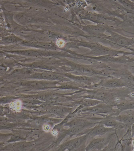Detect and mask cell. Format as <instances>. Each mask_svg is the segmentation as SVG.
Wrapping results in <instances>:
<instances>
[{"label": "cell", "instance_id": "obj_1", "mask_svg": "<svg viewBox=\"0 0 134 151\" xmlns=\"http://www.w3.org/2000/svg\"><path fill=\"white\" fill-rule=\"evenodd\" d=\"M112 40L114 43L120 47H127L134 44V39L126 37L117 33H113Z\"/></svg>", "mask_w": 134, "mask_h": 151}, {"label": "cell", "instance_id": "obj_2", "mask_svg": "<svg viewBox=\"0 0 134 151\" xmlns=\"http://www.w3.org/2000/svg\"><path fill=\"white\" fill-rule=\"evenodd\" d=\"M125 85L124 82L120 79L111 80L105 84L106 86L110 87L123 86Z\"/></svg>", "mask_w": 134, "mask_h": 151}, {"label": "cell", "instance_id": "obj_3", "mask_svg": "<svg viewBox=\"0 0 134 151\" xmlns=\"http://www.w3.org/2000/svg\"><path fill=\"white\" fill-rule=\"evenodd\" d=\"M86 123V121L83 120L76 119L70 121L68 124L69 126L72 127L79 126H83Z\"/></svg>", "mask_w": 134, "mask_h": 151}, {"label": "cell", "instance_id": "obj_4", "mask_svg": "<svg viewBox=\"0 0 134 151\" xmlns=\"http://www.w3.org/2000/svg\"><path fill=\"white\" fill-rule=\"evenodd\" d=\"M99 102L98 101L87 99L83 100L82 102V104L86 106H91L97 104Z\"/></svg>", "mask_w": 134, "mask_h": 151}, {"label": "cell", "instance_id": "obj_5", "mask_svg": "<svg viewBox=\"0 0 134 151\" xmlns=\"http://www.w3.org/2000/svg\"><path fill=\"white\" fill-rule=\"evenodd\" d=\"M118 1L127 8L134 10V5L132 2L126 0H119Z\"/></svg>", "mask_w": 134, "mask_h": 151}, {"label": "cell", "instance_id": "obj_6", "mask_svg": "<svg viewBox=\"0 0 134 151\" xmlns=\"http://www.w3.org/2000/svg\"><path fill=\"white\" fill-rule=\"evenodd\" d=\"M104 131V128L100 126L96 128L92 132L93 135H99L102 134Z\"/></svg>", "mask_w": 134, "mask_h": 151}, {"label": "cell", "instance_id": "obj_7", "mask_svg": "<svg viewBox=\"0 0 134 151\" xmlns=\"http://www.w3.org/2000/svg\"><path fill=\"white\" fill-rule=\"evenodd\" d=\"M102 141L100 139H97L93 141L90 144V147L92 148L97 147L102 143Z\"/></svg>", "mask_w": 134, "mask_h": 151}, {"label": "cell", "instance_id": "obj_8", "mask_svg": "<svg viewBox=\"0 0 134 151\" xmlns=\"http://www.w3.org/2000/svg\"><path fill=\"white\" fill-rule=\"evenodd\" d=\"M42 76L44 79H49L52 78L54 77V75L49 72H45L42 74Z\"/></svg>", "mask_w": 134, "mask_h": 151}, {"label": "cell", "instance_id": "obj_9", "mask_svg": "<svg viewBox=\"0 0 134 151\" xmlns=\"http://www.w3.org/2000/svg\"><path fill=\"white\" fill-rule=\"evenodd\" d=\"M81 143V139L78 138L75 140L69 147V149H72L77 147Z\"/></svg>", "mask_w": 134, "mask_h": 151}, {"label": "cell", "instance_id": "obj_10", "mask_svg": "<svg viewBox=\"0 0 134 151\" xmlns=\"http://www.w3.org/2000/svg\"><path fill=\"white\" fill-rule=\"evenodd\" d=\"M43 85L38 82H34L31 83L30 85V87L35 89H38L42 88L43 87Z\"/></svg>", "mask_w": 134, "mask_h": 151}, {"label": "cell", "instance_id": "obj_11", "mask_svg": "<svg viewBox=\"0 0 134 151\" xmlns=\"http://www.w3.org/2000/svg\"><path fill=\"white\" fill-rule=\"evenodd\" d=\"M89 109L90 111L95 113H100L103 111L102 109L99 107H95Z\"/></svg>", "mask_w": 134, "mask_h": 151}, {"label": "cell", "instance_id": "obj_12", "mask_svg": "<svg viewBox=\"0 0 134 151\" xmlns=\"http://www.w3.org/2000/svg\"><path fill=\"white\" fill-rule=\"evenodd\" d=\"M38 54L37 52L32 51H27L24 53L25 55L29 56H35L38 55Z\"/></svg>", "mask_w": 134, "mask_h": 151}, {"label": "cell", "instance_id": "obj_13", "mask_svg": "<svg viewBox=\"0 0 134 151\" xmlns=\"http://www.w3.org/2000/svg\"><path fill=\"white\" fill-rule=\"evenodd\" d=\"M104 93L102 92H98L97 93L95 96V98L99 99H102L104 96Z\"/></svg>", "mask_w": 134, "mask_h": 151}, {"label": "cell", "instance_id": "obj_14", "mask_svg": "<svg viewBox=\"0 0 134 151\" xmlns=\"http://www.w3.org/2000/svg\"><path fill=\"white\" fill-rule=\"evenodd\" d=\"M32 67L35 68L45 69L46 68V67L45 66L39 64H33L32 65Z\"/></svg>", "mask_w": 134, "mask_h": 151}, {"label": "cell", "instance_id": "obj_15", "mask_svg": "<svg viewBox=\"0 0 134 151\" xmlns=\"http://www.w3.org/2000/svg\"><path fill=\"white\" fill-rule=\"evenodd\" d=\"M83 72H91V70L87 68L83 67L81 69Z\"/></svg>", "mask_w": 134, "mask_h": 151}, {"label": "cell", "instance_id": "obj_16", "mask_svg": "<svg viewBox=\"0 0 134 151\" xmlns=\"http://www.w3.org/2000/svg\"><path fill=\"white\" fill-rule=\"evenodd\" d=\"M45 127H46V128L44 130L46 131H49L50 130H51V127L50 126H49L47 124L46 125H44Z\"/></svg>", "mask_w": 134, "mask_h": 151}, {"label": "cell", "instance_id": "obj_17", "mask_svg": "<svg viewBox=\"0 0 134 151\" xmlns=\"http://www.w3.org/2000/svg\"><path fill=\"white\" fill-rule=\"evenodd\" d=\"M127 48H130L134 49V44L131 46Z\"/></svg>", "mask_w": 134, "mask_h": 151}, {"label": "cell", "instance_id": "obj_18", "mask_svg": "<svg viewBox=\"0 0 134 151\" xmlns=\"http://www.w3.org/2000/svg\"><path fill=\"white\" fill-rule=\"evenodd\" d=\"M131 34H132V38L134 39V33H132Z\"/></svg>", "mask_w": 134, "mask_h": 151}]
</instances>
